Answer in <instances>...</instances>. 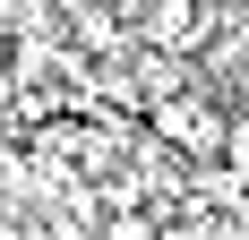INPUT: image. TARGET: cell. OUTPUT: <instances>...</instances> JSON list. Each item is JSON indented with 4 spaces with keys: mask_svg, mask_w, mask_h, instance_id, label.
Wrapping results in <instances>:
<instances>
[{
    "mask_svg": "<svg viewBox=\"0 0 249 240\" xmlns=\"http://www.w3.org/2000/svg\"><path fill=\"white\" fill-rule=\"evenodd\" d=\"M155 129H172L180 146H215V137H224V120L206 112V103H163V112H155Z\"/></svg>",
    "mask_w": 249,
    "mask_h": 240,
    "instance_id": "cell-1",
    "label": "cell"
},
{
    "mask_svg": "<svg viewBox=\"0 0 249 240\" xmlns=\"http://www.w3.org/2000/svg\"><path fill=\"white\" fill-rule=\"evenodd\" d=\"M215 146H224V171H232V180H249V112L224 120V137H215Z\"/></svg>",
    "mask_w": 249,
    "mask_h": 240,
    "instance_id": "cell-2",
    "label": "cell"
},
{
    "mask_svg": "<svg viewBox=\"0 0 249 240\" xmlns=\"http://www.w3.org/2000/svg\"><path fill=\"white\" fill-rule=\"evenodd\" d=\"M103 240H155V223L129 206V215H112V223H103Z\"/></svg>",
    "mask_w": 249,
    "mask_h": 240,
    "instance_id": "cell-3",
    "label": "cell"
},
{
    "mask_svg": "<svg viewBox=\"0 0 249 240\" xmlns=\"http://www.w3.org/2000/svg\"><path fill=\"white\" fill-rule=\"evenodd\" d=\"M155 240H189V232H180V223H163V232H155Z\"/></svg>",
    "mask_w": 249,
    "mask_h": 240,
    "instance_id": "cell-4",
    "label": "cell"
},
{
    "mask_svg": "<svg viewBox=\"0 0 249 240\" xmlns=\"http://www.w3.org/2000/svg\"><path fill=\"white\" fill-rule=\"evenodd\" d=\"M0 95H9V51H0Z\"/></svg>",
    "mask_w": 249,
    "mask_h": 240,
    "instance_id": "cell-5",
    "label": "cell"
}]
</instances>
